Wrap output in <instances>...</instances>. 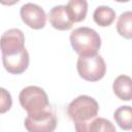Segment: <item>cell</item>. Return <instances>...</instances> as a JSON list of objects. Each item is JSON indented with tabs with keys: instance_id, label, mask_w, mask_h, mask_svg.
Returning <instances> with one entry per match:
<instances>
[{
	"instance_id": "8992f818",
	"label": "cell",
	"mask_w": 132,
	"mask_h": 132,
	"mask_svg": "<svg viewBox=\"0 0 132 132\" xmlns=\"http://www.w3.org/2000/svg\"><path fill=\"white\" fill-rule=\"evenodd\" d=\"M25 48V36L22 30L12 28L5 31L0 37L2 56H13Z\"/></svg>"
},
{
	"instance_id": "277c9868",
	"label": "cell",
	"mask_w": 132,
	"mask_h": 132,
	"mask_svg": "<svg viewBox=\"0 0 132 132\" xmlns=\"http://www.w3.org/2000/svg\"><path fill=\"white\" fill-rule=\"evenodd\" d=\"M79 76L88 81L100 80L106 72V65L103 58L98 55L79 56L76 63Z\"/></svg>"
},
{
	"instance_id": "4fadbf2b",
	"label": "cell",
	"mask_w": 132,
	"mask_h": 132,
	"mask_svg": "<svg viewBox=\"0 0 132 132\" xmlns=\"http://www.w3.org/2000/svg\"><path fill=\"white\" fill-rule=\"evenodd\" d=\"M94 22L100 27H108L110 26L116 19V11L106 5L98 6L93 13Z\"/></svg>"
},
{
	"instance_id": "6da1fadb",
	"label": "cell",
	"mask_w": 132,
	"mask_h": 132,
	"mask_svg": "<svg viewBox=\"0 0 132 132\" xmlns=\"http://www.w3.org/2000/svg\"><path fill=\"white\" fill-rule=\"evenodd\" d=\"M70 43L79 56H89L97 54L101 46V38L94 29L79 27L71 32Z\"/></svg>"
},
{
	"instance_id": "7c38bea8",
	"label": "cell",
	"mask_w": 132,
	"mask_h": 132,
	"mask_svg": "<svg viewBox=\"0 0 132 132\" xmlns=\"http://www.w3.org/2000/svg\"><path fill=\"white\" fill-rule=\"evenodd\" d=\"M66 9L72 23H78L86 19L88 2L86 0H70L66 4Z\"/></svg>"
},
{
	"instance_id": "5b68a950",
	"label": "cell",
	"mask_w": 132,
	"mask_h": 132,
	"mask_svg": "<svg viewBox=\"0 0 132 132\" xmlns=\"http://www.w3.org/2000/svg\"><path fill=\"white\" fill-rule=\"evenodd\" d=\"M56 127L57 117L51 107L39 113L28 114L25 119V128L28 132H54Z\"/></svg>"
},
{
	"instance_id": "30bf717a",
	"label": "cell",
	"mask_w": 132,
	"mask_h": 132,
	"mask_svg": "<svg viewBox=\"0 0 132 132\" xmlns=\"http://www.w3.org/2000/svg\"><path fill=\"white\" fill-rule=\"evenodd\" d=\"M76 132H117L114 125L104 118H95L87 124H75Z\"/></svg>"
},
{
	"instance_id": "7a4b0ae2",
	"label": "cell",
	"mask_w": 132,
	"mask_h": 132,
	"mask_svg": "<svg viewBox=\"0 0 132 132\" xmlns=\"http://www.w3.org/2000/svg\"><path fill=\"white\" fill-rule=\"evenodd\" d=\"M99 111L98 102L91 96L80 95L72 100L67 107L69 119L75 124H87L97 118Z\"/></svg>"
},
{
	"instance_id": "ba28073f",
	"label": "cell",
	"mask_w": 132,
	"mask_h": 132,
	"mask_svg": "<svg viewBox=\"0 0 132 132\" xmlns=\"http://www.w3.org/2000/svg\"><path fill=\"white\" fill-rule=\"evenodd\" d=\"M29 53L24 48L21 53L13 56H2V63L5 70L11 74H21L29 66Z\"/></svg>"
},
{
	"instance_id": "52a82bcc",
	"label": "cell",
	"mask_w": 132,
	"mask_h": 132,
	"mask_svg": "<svg viewBox=\"0 0 132 132\" xmlns=\"http://www.w3.org/2000/svg\"><path fill=\"white\" fill-rule=\"evenodd\" d=\"M22 21L30 28L39 30L46 24V14L43 8L35 3H25L20 10Z\"/></svg>"
},
{
	"instance_id": "5bb4252c",
	"label": "cell",
	"mask_w": 132,
	"mask_h": 132,
	"mask_svg": "<svg viewBox=\"0 0 132 132\" xmlns=\"http://www.w3.org/2000/svg\"><path fill=\"white\" fill-rule=\"evenodd\" d=\"M116 123L126 131L132 129V108L129 105H123L116 109L113 112Z\"/></svg>"
},
{
	"instance_id": "9a60e30c",
	"label": "cell",
	"mask_w": 132,
	"mask_h": 132,
	"mask_svg": "<svg viewBox=\"0 0 132 132\" xmlns=\"http://www.w3.org/2000/svg\"><path fill=\"white\" fill-rule=\"evenodd\" d=\"M117 30L118 33L126 39L132 38V11L128 10L121 13L118 19Z\"/></svg>"
},
{
	"instance_id": "8fae6325",
	"label": "cell",
	"mask_w": 132,
	"mask_h": 132,
	"mask_svg": "<svg viewBox=\"0 0 132 132\" xmlns=\"http://www.w3.org/2000/svg\"><path fill=\"white\" fill-rule=\"evenodd\" d=\"M113 93L123 101H130L132 98V79L128 75H119L112 84Z\"/></svg>"
},
{
	"instance_id": "3957f363",
	"label": "cell",
	"mask_w": 132,
	"mask_h": 132,
	"mask_svg": "<svg viewBox=\"0 0 132 132\" xmlns=\"http://www.w3.org/2000/svg\"><path fill=\"white\" fill-rule=\"evenodd\" d=\"M19 100L28 114L39 113L51 107L47 94L42 88L37 86H28L24 88L20 92Z\"/></svg>"
},
{
	"instance_id": "2e32d148",
	"label": "cell",
	"mask_w": 132,
	"mask_h": 132,
	"mask_svg": "<svg viewBox=\"0 0 132 132\" xmlns=\"http://www.w3.org/2000/svg\"><path fill=\"white\" fill-rule=\"evenodd\" d=\"M12 105V98L10 93L0 87V113H5L10 109Z\"/></svg>"
},
{
	"instance_id": "9c48e42d",
	"label": "cell",
	"mask_w": 132,
	"mask_h": 132,
	"mask_svg": "<svg viewBox=\"0 0 132 132\" xmlns=\"http://www.w3.org/2000/svg\"><path fill=\"white\" fill-rule=\"evenodd\" d=\"M48 19H50L51 25L57 30H61V31L69 30L72 28V25H73L72 21L68 15L66 5L54 6L50 10Z\"/></svg>"
}]
</instances>
